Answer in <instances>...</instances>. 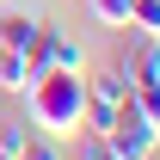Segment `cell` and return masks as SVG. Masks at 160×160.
<instances>
[{
  "label": "cell",
  "mask_w": 160,
  "mask_h": 160,
  "mask_svg": "<svg viewBox=\"0 0 160 160\" xmlns=\"http://www.w3.org/2000/svg\"><path fill=\"white\" fill-rule=\"evenodd\" d=\"M74 136H80V154H74V160H117V148L105 142V129H86V123H80Z\"/></svg>",
  "instance_id": "30bf717a"
},
{
  "label": "cell",
  "mask_w": 160,
  "mask_h": 160,
  "mask_svg": "<svg viewBox=\"0 0 160 160\" xmlns=\"http://www.w3.org/2000/svg\"><path fill=\"white\" fill-rule=\"evenodd\" d=\"M136 68H129V99L148 111V123L160 129V37H148L142 49H129Z\"/></svg>",
  "instance_id": "277c9868"
},
{
  "label": "cell",
  "mask_w": 160,
  "mask_h": 160,
  "mask_svg": "<svg viewBox=\"0 0 160 160\" xmlns=\"http://www.w3.org/2000/svg\"><path fill=\"white\" fill-rule=\"evenodd\" d=\"M25 62H31V74H43V68H74V74H86L80 43L68 37L62 25H37V37H31V49H25Z\"/></svg>",
  "instance_id": "3957f363"
},
{
  "label": "cell",
  "mask_w": 160,
  "mask_h": 160,
  "mask_svg": "<svg viewBox=\"0 0 160 160\" xmlns=\"http://www.w3.org/2000/svg\"><path fill=\"white\" fill-rule=\"evenodd\" d=\"M25 86H31V62H25V49H0V92L19 99Z\"/></svg>",
  "instance_id": "52a82bcc"
},
{
  "label": "cell",
  "mask_w": 160,
  "mask_h": 160,
  "mask_svg": "<svg viewBox=\"0 0 160 160\" xmlns=\"http://www.w3.org/2000/svg\"><path fill=\"white\" fill-rule=\"evenodd\" d=\"M25 117H31V129H43V136H74L80 123H86V74H74V68H43V74H31V86L19 92Z\"/></svg>",
  "instance_id": "6da1fadb"
},
{
  "label": "cell",
  "mask_w": 160,
  "mask_h": 160,
  "mask_svg": "<svg viewBox=\"0 0 160 160\" xmlns=\"http://www.w3.org/2000/svg\"><path fill=\"white\" fill-rule=\"evenodd\" d=\"M105 142L117 148V160H148V154H154V142H160V129L148 123V111H142L136 99H123V111L105 123Z\"/></svg>",
  "instance_id": "7a4b0ae2"
},
{
  "label": "cell",
  "mask_w": 160,
  "mask_h": 160,
  "mask_svg": "<svg viewBox=\"0 0 160 160\" xmlns=\"http://www.w3.org/2000/svg\"><path fill=\"white\" fill-rule=\"evenodd\" d=\"M37 12H0V49H31V37H37Z\"/></svg>",
  "instance_id": "8992f818"
},
{
  "label": "cell",
  "mask_w": 160,
  "mask_h": 160,
  "mask_svg": "<svg viewBox=\"0 0 160 160\" xmlns=\"http://www.w3.org/2000/svg\"><path fill=\"white\" fill-rule=\"evenodd\" d=\"M129 99V86H123L117 68H105V74H86V129H105V123L123 111Z\"/></svg>",
  "instance_id": "5b68a950"
},
{
  "label": "cell",
  "mask_w": 160,
  "mask_h": 160,
  "mask_svg": "<svg viewBox=\"0 0 160 160\" xmlns=\"http://www.w3.org/2000/svg\"><path fill=\"white\" fill-rule=\"evenodd\" d=\"M25 160H68L62 136H43V129H25Z\"/></svg>",
  "instance_id": "ba28073f"
},
{
  "label": "cell",
  "mask_w": 160,
  "mask_h": 160,
  "mask_svg": "<svg viewBox=\"0 0 160 160\" xmlns=\"http://www.w3.org/2000/svg\"><path fill=\"white\" fill-rule=\"evenodd\" d=\"M25 129L31 123H0V160H25Z\"/></svg>",
  "instance_id": "7c38bea8"
},
{
  "label": "cell",
  "mask_w": 160,
  "mask_h": 160,
  "mask_svg": "<svg viewBox=\"0 0 160 160\" xmlns=\"http://www.w3.org/2000/svg\"><path fill=\"white\" fill-rule=\"evenodd\" d=\"M86 12L111 31H129V0H86Z\"/></svg>",
  "instance_id": "9c48e42d"
},
{
  "label": "cell",
  "mask_w": 160,
  "mask_h": 160,
  "mask_svg": "<svg viewBox=\"0 0 160 160\" xmlns=\"http://www.w3.org/2000/svg\"><path fill=\"white\" fill-rule=\"evenodd\" d=\"M148 160H160V142H154V154H148Z\"/></svg>",
  "instance_id": "4fadbf2b"
},
{
  "label": "cell",
  "mask_w": 160,
  "mask_h": 160,
  "mask_svg": "<svg viewBox=\"0 0 160 160\" xmlns=\"http://www.w3.org/2000/svg\"><path fill=\"white\" fill-rule=\"evenodd\" d=\"M129 31L160 37V0H129Z\"/></svg>",
  "instance_id": "8fae6325"
}]
</instances>
